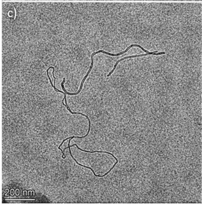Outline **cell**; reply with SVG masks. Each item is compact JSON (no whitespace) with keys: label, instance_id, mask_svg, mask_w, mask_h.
<instances>
[{"label":"cell","instance_id":"cell-1","mask_svg":"<svg viewBox=\"0 0 202 205\" xmlns=\"http://www.w3.org/2000/svg\"><path fill=\"white\" fill-rule=\"evenodd\" d=\"M95 55V53H93V54H92L91 56V65H90V69H89V70L88 71L86 75L84 77V78H83V80L82 81L81 83L80 87L79 90H78V91H77V93H71V95H72V96H75V95H78V94H79L80 93L81 91L82 88H83V84H84L86 79L87 78L88 75H89V73H90V72H91L92 70V69L93 66L94 64L93 56Z\"/></svg>","mask_w":202,"mask_h":205},{"label":"cell","instance_id":"cell-2","mask_svg":"<svg viewBox=\"0 0 202 205\" xmlns=\"http://www.w3.org/2000/svg\"><path fill=\"white\" fill-rule=\"evenodd\" d=\"M71 139H70L69 141V143H68V147L69 148V151H70V154H71V157H72V158H73V160H74V161H76V162L77 163V164H78V165H80V166H83V167H86V168L89 169L91 170V171H92L94 175H95V176L98 177H103L107 175L110 172H111V170H112V169H113L114 168V167H115V166H116V165L117 164L116 163H115V164L114 165V166H112V168H111V169H110L108 171V172H106V173H105V174L103 175V176L96 175V174H95V172H94L93 170L92 169V168H91V167H87V166H84V165H83L81 164H80L78 163V162H77V160H76V159H75L74 158V157L73 156H72V153H71V148H71V147H70V142H71Z\"/></svg>","mask_w":202,"mask_h":205},{"label":"cell","instance_id":"cell-3","mask_svg":"<svg viewBox=\"0 0 202 205\" xmlns=\"http://www.w3.org/2000/svg\"><path fill=\"white\" fill-rule=\"evenodd\" d=\"M150 55V54H141V55H133V56H127L126 57L123 58L121 59V60H118V61H117V62L115 64L113 69H112V70L111 71V72H110L109 73V74L108 75H107V77H109L110 76H111V75L112 74V73H113L114 71L115 70V69L116 67H117V65H118V63L120 62H121V61H123V60H126V59L132 58L140 57L146 56H147V55Z\"/></svg>","mask_w":202,"mask_h":205},{"label":"cell","instance_id":"cell-4","mask_svg":"<svg viewBox=\"0 0 202 205\" xmlns=\"http://www.w3.org/2000/svg\"><path fill=\"white\" fill-rule=\"evenodd\" d=\"M74 145H76V146L77 147V148H78V149H80V150L81 151H82L90 153H96V152L100 153H106V154H110V155H112V157H113L115 159V160H116V161H118V160H117V158H116L114 156V155H113V154H111V153H110L109 152H108L105 151H89L84 150H83V149H81V148H79V147H78V146L76 144H73V145H71V147H72V146H73Z\"/></svg>","mask_w":202,"mask_h":205},{"label":"cell","instance_id":"cell-5","mask_svg":"<svg viewBox=\"0 0 202 205\" xmlns=\"http://www.w3.org/2000/svg\"><path fill=\"white\" fill-rule=\"evenodd\" d=\"M6 201H34V200H6Z\"/></svg>","mask_w":202,"mask_h":205}]
</instances>
